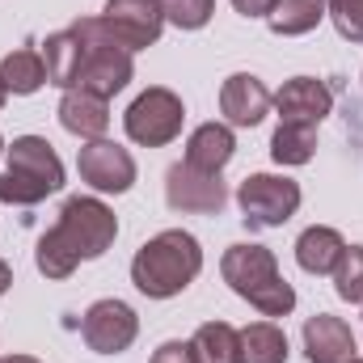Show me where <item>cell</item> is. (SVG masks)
<instances>
[{"label":"cell","instance_id":"6da1fadb","mask_svg":"<svg viewBox=\"0 0 363 363\" xmlns=\"http://www.w3.org/2000/svg\"><path fill=\"white\" fill-rule=\"evenodd\" d=\"M118 237V216L89 194H77L60 207V220L43 233L34 262L47 279H68L81 262L101 258Z\"/></svg>","mask_w":363,"mask_h":363},{"label":"cell","instance_id":"7a4b0ae2","mask_svg":"<svg viewBox=\"0 0 363 363\" xmlns=\"http://www.w3.org/2000/svg\"><path fill=\"white\" fill-rule=\"evenodd\" d=\"M203 271V250L190 233L165 228L152 241L140 245V254L131 258V283L148 296V300H169L182 296Z\"/></svg>","mask_w":363,"mask_h":363},{"label":"cell","instance_id":"3957f363","mask_svg":"<svg viewBox=\"0 0 363 363\" xmlns=\"http://www.w3.org/2000/svg\"><path fill=\"white\" fill-rule=\"evenodd\" d=\"M220 274H224V283H228L241 300H250L262 317H287V313L296 308V291H291V283L279 274V262H274V254L267 245H233V250H224Z\"/></svg>","mask_w":363,"mask_h":363},{"label":"cell","instance_id":"277c9868","mask_svg":"<svg viewBox=\"0 0 363 363\" xmlns=\"http://www.w3.org/2000/svg\"><path fill=\"white\" fill-rule=\"evenodd\" d=\"M4 157H9V165L0 174V203L34 207L64 186V161L55 157V148L43 135L13 140V148H4Z\"/></svg>","mask_w":363,"mask_h":363},{"label":"cell","instance_id":"5b68a950","mask_svg":"<svg viewBox=\"0 0 363 363\" xmlns=\"http://www.w3.org/2000/svg\"><path fill=\"white\" fill-rule=\"evenodd\" d=\"M72 34L81 38L85 47V60H81V77H77V89H89L97 97H114V93L127 89L135 64H131V51L110 34V26L101 17H81L72 26Z\"/></svg>","mask_w":363,"mask_h":363},{"label":"cell","instance_id":"8992f818","mask_svg":"<svg viewBox=\"0 0 363 363\" xmlns=\"http://www.w3.org/2000/svg\"><path fill=\"white\" fill-rule=\"evenodd\" d=\"M182 118H186V110H182V97L174 89H144L131 106H127V114H123V127H127V135L135 140V144H144V148H161V144H174L182 135Z\"/></svg>","mask_w":363,"mask_h":363},{"label":"cell","instance_id":"52a82bcc","mask_svg":"<svg viewBox=\"0 0 363 363\" xmlns=\"http://www.w3.org/2000/svg\"><path fill=\"white\" fill-rule=\"evenodd\" d=\"M237 203L250 228H283L300 207V182L279 178V174H254L241 182Z\"/></svg>","mask_w":363,"mask_h":363},{"label":"cell","instance_id":"ba28073f","mask_svg":"<svg viewBox=\"0 0 363 363\" xmlns=\"http://www.w3.org/2000/svg\"><path fill=\"white\" fill-rule=\"evenodd\" d=\"M165 203L182 216H220L228 203V186L220 182V174H203L182 161L165 174Z\"/></svg>","mask_w":363,"mask_h":363},{"label":"cell","instance_id":"9c48e42d","mask_svg":"<svg viewBox=\"0 0 363 363\" xmlns=\"http://www.w3.org/2000/svg\"><path fill=\"white\" fill-rule=\"evenodd\" d=\"M81 334H85L89 351H97V355H118V351H127L135 342L140 317L123 300H97L89 313H85V321H81Z\"/></svg>","mask_w":363,"mask_h":363},{"label":"cell","instance_id":"30bf717a","mask_svg":"<svg viewBox=\"0 0 363 363\" xmlns=\"http://www.w3.org/2000/svg\"><path fill=\"white\" fill-rule=\"evenodd\" d=\"M101 21L110 26V34L127 47V51H144L161 38L165 30V13L157 0H106Z\"/></svg>","mask_w":363,"mask_h":363},{"label":"cell","instance_id":"8fae6325","mask_svg":"<svg viewBox=\"0 0 363 363\" xmlns=\"http://www.w3.org/2000/svg\"><path fill=\"white\" fill-rule=\"evenodd\" d=\"M77 169L101 194H123L135 186V161L127 148H118L114 140H89L77 152Z\"/></svg>","mask_w":363,"mask_h":363},{"label":"cell","instance_id":"7c38bea8","mask_svg":"<svg viewBox=\"0 0 363 363\" xmlns=\"http://www.w3.org/2000/svg\"><path fill=\"white\" fill-rule=\"evenodd\" d=\"M334 106V93L317 77H291L283 89L274 93V110L279 123H296V127H317Z\"/></svg>","mask_w":363,"mask_h":363},{"label":"cell","instance_id":"4fadbf2b","mask_svg":"<svg viewBox=\"0 0 363 363\" xmlns=\"http://www.w3.org/2000/svg\"><path fill=\"white\" fill-rule=\"evenodd\" d=\"M304 355L308 363H351L355 359V334L342 317L317 313L304 321Z\"/></svg>","mask_w":363,"mask_h":363},{"label":"cell","instance_id":"5bb4252c","mask_svg":"<svg viewBox=\"0 0 363 363\" xmlns=\"http://www.w3.org/2000/svg\"><path fill=\"white\" fill-rule=\"evenodd\" d=\"M271 106H274L271 89H267L258 77H250V72L228 77L224 89H220V110H224V118H228L233 127H258Z\"/></svg>","mask_w":363,"mask_h":363},{"label":"cell","instance_id":"9a60e30c","mask_svg":"<svg viewBox=\"0 0 363 363\" xmlns=\"http://www.w3.org/2000/svg\"><path fill=\"white\" fill-rule=\"evenodd\" d=\"M60 123H64V131H72L77 140H101L106 135V127H110V106H106V97H97L89 89H68L64 93V101H60Z\"/></svg>","mask_w":363,"mask_h":363},{"label":"cell","instance_id":"2e32d148","mask_svg":"<svg viewBox=\"0 0 363 363\" xmlns=\"http://www.w3.org/2000/svg\"><path fill=\"white\" fill-rule=\"evenodd\" d=\"M237 152V140H233V127L224 123H203L190 131L186 140V165L203 169V174H220Z\"/></svg>","mask_w":363,"mask_h":363},{"label":"cell","instance_id":"e0dca14e","mask_svg":"<svg viewBox=\"0 0 363 363\" xmlns=\"http://www.w3.org/2000/svg\"><path fill=\"white\" fill-rule=\"evenodd\" d=\"M342 250H347V241H342L338 228L313 224V228H304L300 241H296V262H300V271H308V274H334Z\"/></svg>","mask_w":363,"mask_h":363},{"label":"cell","instance_id":"ac0fdd59","mask_svg":"<svg viewBox=\"0 0 363 363\" xmlns=\"http://www.w3.org/2000/svg\"><path fill=\"white\" fill-rule=\"evenodd\" d=\"M81 60H85V47H81V38H77L72 30L51 34V38H47V55H43V64H47V85H60L64 93L77 89Z\"/></svg>","mask_w":363,"mask_h":363},{"label":"cell","instance_id":"d6986e66","mask_svg":"<svg viewBox=\"0 0 363 363\" xmlns=\"http://www.w3.org/2000/svg\"><path fill=\"white\" fill-rule=\"evenodd\" d=\"M199 363H241V330L228 321H203L190 338Z\"/></svg>","mask_w":363,"mask_h":363},{"label":"cell","instance_id":"ffe728a7","mask_svg":"<svg viewBox=\"0 0 363 363\" xmlns=\"http://www.w3.org/2000/svg\"><path fill=\"white\" fill-rule=\"evenodd\" d=\"M0 77H4L9 93L30 97V93H38L47 85V64H43V55L34 47H17V51H9L0 60Z\"/></svg>","mask_w":363,"mask_h":363},{"label":"cell","instance_id":"44dd1931","mask_svg":"<svg viewBox=\"0 0 363 363\" xmlns=\"http://www.w3.org/2000/svg\"><path fill=\"white\" fill-rule=\"evenodd\" d=\"M321 17H325V0H274L267 21L279 38H300V34L317 30Z\"/></svg>","mask_w":363,"mask_h":363},{"label":"cell","instance_id":"7402d4cb","mask_svg":"<svg viewBox=\"0 0 363 363\" xmlns=\"http://www.w3.org/2000/svg\"><path fill=\"white\" fill-rule=\"evenodd\" d=\"M241 363H287V334L274 321H254L241 330Z\"/></svg>","mask_w":363,"mask_h":363},{"label":"cell","instance_id":"603a6c76","mask_svg":"<svg viewBox=\"0 0 363 363\" xmlns=\"http://www.w3.org/2000/svg\"><path fill=\"white\" fill-rule=\"evenodd\" d=\"M317 152V127H296V123H279L271 135V157L279 165H308Z\"/></svg>","mask_w":363,"mask_h":363},{"label":"cell","instance_id":"cb8c5ba5","mask_svg":"<svg viewBox=\"0 0 363 363\" xmlns=\"http://www.w3.org/2000/svg\"><path fill=\"white\" fill-rule=\"evenodd\" d=\"M334 291L347 304H363V245H347L334 267Z\"/></svg>","mask_w":363,"mask_h":363},{"label":"cell","instance_id":"d4e9b609","mask_svg":"<svg viewBox=\"0 0 363 363\" xmlns=\"http://www.w3.org/2000/svg\"><path fill=\"white\" fill-rule=\"evenodd\" d=\"M165 21L178 26V30H203L216 13V0H157Z\"/></svg>","mask_w":363,"mask_h":363},{"label":"cell","instance_id":"484cf974","mask_svg":"<svg viewBox=\"0 0 363 363\" xmlns=\"http://www.w3.org/2000/svg\"><path fill=\"white\" fill-rule=\"evenodd\" d=\"M325 17L347 43H363V0H325Z\"/></svg>","mask_w":363,"mask_h":363},{"label":"cell","instance_id":"4316f807","mask_svg":"<svg viewBox=\"0 0 363 363\" xmlns=\"http://www.w3.org/2000/svg\"><path fill=\"white\" fill-rule=\"evenodd\" d=\"M152 363H199V355H194V347L190 342H161L157 347V355H152Z\"/></svg>","mask_w":363,"mask_h":363},{"label":"cell","instance_id":"83f0119b","mask_svg":"<svg viewBox=\"0 0 363 363\" xmlns=\"http://www.w3.org/2000/svg\"><path fill=\"white\" fill-rule=\"evenodd\" d=\"M233 9H237L241 17H271L274 0H233Z\"/></svg>","mask_w":363,"mask_h":363},{"label":"cell","instance_id":"f1b7e54d","mask_svg":"<svg viewBox=\"0 0 363 363\" xmlns=\"http://www.w3.org/2000/svg\"><path fill=\"white\" fill-rule=\"evenodd\" d=\"M9 283H13V271H9V262H4V258H0V296H4V291H9Z\"/></svg>","mask_w":363,"mask_h":363},{"label":"cell","instance_id":"f546056e","mask_svg":"<svg viewBox=\"0 0 363 363\" xmlns=\"http://www.w3.org/2000/svg\"><path fill=\"white\" fill-rule=\"evenodd\" d=\"M0 363H38L34 355H9V359H0Z\"/></svg>","mask_w":363,"mask_h":363},{"label":"cell","instance_id":"4dcf8cb0","mask_svg":"<svg viewBox=\"0 0 363 363\" xmlns=\"http://www.w3.org/2000/svg\"><path fill=\"white\" fill-rule=\"evenodd\" d=\"M4 97H9V85H4V77H0V106H4Z\"/></svg>","mask_w":363,"mask_h":363},{"label":"cell","instance_id":"1f68e13d","mask_svg":"<svg viewBox=\"0 0 363 363\" xmlns=\"http://www.w3.org/2000/svg\"><path fill=\"white\" fill-rule=\"evenodd\" d=\"M0 157H4V135H0Z\"/></svg>","mask_w":363,"mask_h":363},{"label":"cell","instance_id":"d6a6232c","mask_svg":"<svg viewBox=\"0 0 363 363\" xmlns=\"http://www.w3.org/2000/svg\"><path fill=\"white\" fill-rule=\"evenodd\" d=\"M351 363H363V359H359V355H355V359H351Z\"/></svg>","mask_w":363,"mask_h":363}]
</instances>
